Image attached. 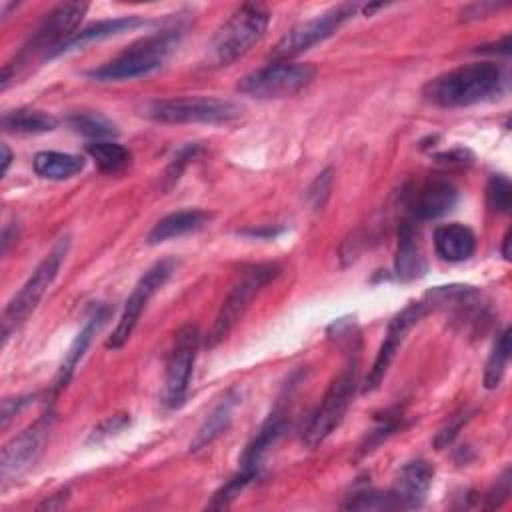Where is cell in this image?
Wrapping results in <instances>:
<instances>
[{"label":"cell","mask_w":512,"mask_h":512,"mask_svg":"<svg viewBox=\"0 0 512 512\" xmlns=\"http://www.w3.org/2000/svg\"><path fill=\"white\" fill-rule=\"evenodd\" d=\"M358 8H360L358 2H344L330 8L324 14H318L316 18L296 24L278 40V44L272 50V56L276 58V62H288V58H294L306 52L314 44L332 36L350 16L356 14Z\"/></svg>","instance_id":"cell-9"},{"label":"cell","mask_w":512,"mask_h":512,"mask_svg":"<svg viewBox=\"0 0 512 512\" xmlns=\"http://www.w3.org/2000/svg\"><path fill=\"white\" fill-rule=\"evenodd\" d=\"M200 148L196 146V144H192V146H186L184 150H180V154L174 158V162L170 164V168H168V172H166V178L170 180V182H174V180H178V176H180V172L184 170V166L188 164V160H192L194 156H196V152H198Z\"/></svg>","instance_id":"cell-35"},{"label":"cell","mask_w":512,"mask_h":512,"mask_svg":"<svg viewBox=\"0 0 512 512\" xmlns=\"http://www.w3.org/2000/svg\"><path fill=\"white\" fill-rule=\"evenodd\" d=\"M144 20L140 16H120V18H112V20H100V22H94L82 30H78L68 42H64L50 58L54 56H60V54H66V52H72V50H78L90 42H98V40H104V38H110V36H116V34H122V32H128V30H134L138 26H142Z\"/></svg>","instance_id":"cell-22"},{"label":"cell","mask_w":512,"mask_h":512,"mask_svg":"<svg viewBox=\"0 0 512 512\" xmlns=\"http://www.w3.org/2000/svg\"><path fill=\"white\" fill-rule=\"evenodd\" d=\"M34 172L42 178L48 180H68L76 174H80L86 166V160L78 154H68V152H54V150H44L38 152L32 160Z\"/></svg>","instance_id":"cell-24"},{"label":"cell","mask_w":512,"mask_h":512,"mask_svg":"<svg viewBox=\"0 0 512 512\" xmlns=\"http://www.w3.org/2000/svg\"><path fill=\"white\" fill-rule=\"evenodd\" d=\"M68 124L74 132L94 140V142H100V140H108L112 136L118 134V128L112 120H108L106 116L98 114V112H78V114H72L68 118Z\"/></svg>","instance_id":"cell-27"},{"label":"cell","mask_w":512,"mask_h":512,"mask_svg":"<svg viewBox=\"0 0 512 512\" xmlns=\"http://www.w3.org/2000/svg\"><path fill=\"white\" fill-rule=\"evenodd\" d=\"M178 38H180V30L176 28L150 34L134 42L132 46H128L122 54H118L110 62L90 70L88 76L100 82L134 80V78L146 76L158 70L168 60V56L178 44Z\"/></svg>","instance_id":"cell-2"},{"label":"cell","mask_w":512,"mask_h":512,"mask_svg":"<svg viewBox=\"0 0 512 512\" xmlns=\"http://www.w3.org/2000/svg\"><path fill=\"white\" fill-rule=\"evenodd\" d=\"M68 496H70V490H68V488H66V490H60V492L52 494L46 502H42L38 508H40V510H56V508H62V506L66 504Z\"/></svg>","instance_id":"cell-37"},{"label":"cell","mask_w":512,"mask_h":512,"mask_svg":"<svg viewBox=\"0 0 512 512\" xmlns=\"http://www.w3.org/2000/svg\"><path fill=\"white\" fill-rule=\"evenodd\" d=\"M434 250L446 262H464L476 250V236L464 224H444L434 232Z\"/></svg>","instance_id":"cell-19"},{"label":"cell","mask_w":512,"mask_h":512,"mask_svg":"<svg viewBox=\"0 0 512 512\" xmlns=\"http://www.w3.org/2000/svg\"><path fill=\"white\" fill-rule=\"evenodd\" d=\"M24 404H26V398H8V400H4V404H2V426H4V428L8 426L10 418L16 416V412H18Z\"/></svg>","instance_id":"cell-36"},{"label":"cell","mask_w":512,"mask_h":512,"mask_svg":"<svg viewBox=\"0 0 512 512\" xmlns=\"http://www.w3.org/2000/svg\"><path fill=\"white\" fill-rule=\"evenodd\" d=\"M86 10V2L58 4L46 14L44 22L32 36V50H44V56L50 58L64 42H68L76 34V28L82 22Z\"/></svg>","instance_id":"cell-14"},{"label":"cell","mask_w":512,"mask_h":512,"mask_svg":"<svg viewBox=\"0 0 512 512\" xmlns=\"http://www.w3.org/2000/svg\"><path fill=\"white\" fill-rule=\"evenodd\" d=\"M148 118L164 124H228L240 118L242 110L218 98H202V96H182V98H168L156 100L148 104L146 112Z\"/></svg>","instance_id":"cell-7"},{"label":"cell","mask_w":512,"mask_h":512,"mask_svg":"<svg viewBox=\"0 0 512 512\" xmlns=\"http://www.w3.org/2000/svg\"><path fill=\"white\" fill-rule=\"evenodd\" d=\"M210 218H212L210 212L198 210V208L172 212L154 224V228L148 234V244H160L172 238L186 236L190 232H198L210 222Z\"/></svg>","instance_id":"cell-20"},{"label":"cell","mask_w":512,"mask_h":512,"mask_svg":"<svg viewBox=\"0 0 512 512\" xmlns=\"http://www.w3.org/2000/svg\"><path fill=\"white\" fill-rule=\"evenodd\" d=\"M508 244H510V230L504 234L502 238V256L508 260L510 258V252H508Z\"/></svg>","instance_id":"cell-39"},{"label":"cell","mask_w":512,"mask_h":512,"mask_svg":"<svg viewBox=\"0 0 512 512\" xmlns=\"http://www.w3.org/2000/svg\"><path fill=\"white\" fill-rule=\"evenodd\" d=\"M316 76L312 64L302 62H274L238 82V90L252 98L272 100L288 98L304 90Z\"/></svg>","instance_id":"cell-8"},{"label":"cell","mask_w":512,"mask_h":512,"mask_svg":"<svg viewBox=\"0 0 512 512\" xmlns=\"http://www.w3.org/2000/svg\"><path fill=\"white\" fill-rule=\"evenodd\" d=\"M238 404H240V394L236 390H228L226 396L214 406V410L198 428L194 440L190 442V452H198L210 446L218 436H222L228 430Z\"/></svg>","instance_id":"cell-23"},{"label":"cell","mask_w":512,"mask_h":512,"mask_svg":"<svg viewBox=\"0 0 512 512\" xmlns=\"http://www.w3.org/2000/svg\"><path fill=\"white\" fill-rule=\"evenodd\" d=\"M130 424V418L126 412H120V414H114V416H108L106 420H102L88 436V442H102L110 436H116L118 432H122L126 426Z\"/></svg>","instance_id":"cell-33"},{"label":"cell","mask_w":512,"mask_h":512,"mask_svg":"<svg viewBox=\"0 0 512 512\" xmlns=\"http://www.w3.org/2000/svg\"><path fill=\"white\" fill-rule=\"evenodd\" d=\"M198 344H200V334L196 326L188 324L178 330L166 362L164 402L168 408H180L188 396Z\"/></svg>","instance_id":"cell-11"},{"label":"cell","mask_w":512,"mask_h":512,"mask_svg":"<svg viewBox=\"0 0 512 512\" xmlns=\"http://www.w3.org/2000/svg\"><path fill=\"white\" fill-rule=\"evenodd\" d=\"M486 204L492 212L506 214L512 204V186L510 180L502 174H494L486 186Z\"/></svg>","instance_id":"cell-30"},{"label":"cell","mask_w":512,"mask_h":512,"mask_svg":"<svg viewBox=\"0 0 512 512\" xmlns=\"http://www.w3.org/2000/svg\"><path fill=\"white\" fill-rule=\"evenodd\" d=\"M56 124L58 120L52 114L28 108L14 110L2 116V128L12 134H44L54 130Z\"/></svg>","instance_id":"cell-25"},{"label":"cell","mask_w":512,"mask_h":512,"mask_svg":"<svg viewBox=\"0 0 512 512\" xmlns=\"http://www.w3.org/2000/svg\"><path fill=\"white\" fill-rule=\"evenodd\" d=\"M332 184H334V170L332 168H326L324 172H320L314 178V182L310 184V188L306 192V198H308V202L314 210H320L326 204V200L330 196V190H332Z\"/></svg>","instance_id":"cell-32"},{"label":"cell","mask_w":512,"mask_h":512,"mask_svg":"<svg viewBox=\"0 0 512 512\" xmlns=\"http://www.w3.org/2000/svg\"><path fill=\"white\" fill-rule=\"evenodd\" d=\"M276 274H278L276 264H256L242 272V276L234 282V286L230 288L228 296L224 298L214 318V324L206 336L208 346L220 344L234 330V326L240 322V318L248 310L250 302L270 280L276 278Z\"/></svg>","instance_id":"cell-6"},{"label":"cell","mask_w":512,"mask_h":512,"mask_svg":"<svg viewBox=\"0 0 512 512\" xmlns=\"http://www.w3.org/2000/svg\"><path fill=\"white\" fill-rule=\"evenodd\" d=\"M344 510H400V504L392 490L388 492H358L348 498V502L342 504Z\"/></svg>","instance_id":"cell-29"},{"label":"cell","mask_w":512,"mask_h":512,"mask_svg":"<svg viewBox=\"0 0 512 512\" xmlns=\"http://www.w3.org/2000/svg\"><path fill=\"white\" fill-rule=\"evenodd\" d=\"M108 314H110V310H108L106 306H96V308L92 310V314L86 318L84 326L80 328V332H78L76 338L72 340V344H70V348H68L64 360H62V364H60V368H58V374H56V380H54V390H56V392H60V390L70 382V378H72L76 366H78L80 360L84 358V354H86V350H88L92 338L96 336V332L100 330V326L104 324V320L108 318Z\"/></svg>","instance_id":"cell-17"},{"label":"cell","mask_w":512,"mask_h":512,"mask_svg":"<svg viewBox=\"0 0 512 512\" xmlns=\"http://www.w3.org/2000/svg\"><path fill=\"white\" fill-rule=\"evenodd\" d=\"M256 478V474L252 472H246V470H240L232 480H228L214 496L212 500L206 504V508L210 510H222V508H228L232 504V500Z\"/></svg>","instance_id":"cell-31"},{"label":"cell","mask_w":512,"mask_h":512,"mask_svg":"<svg viewBox=\"0 0 512 512\" xmlns=\"http://www.w3.org/2000/svg\"><path fill=\"white\" fill-rule=\"evenodd\" d=\"M502 86V70L494 62H472L430 80L422 94L442 108H460L494 96Z\"/></svg>","instance_id":"cell-1"},{"label":"cell","mask_w":512,"mask_h":512,"mask_svg":"<svg viewBox=\"0 0 512 512\" xmlns=\"http://www.w3.org/2000/svg\"><path fill=\"white\" fill-rule=\"evenodd\" d=\"M428 310H430V304L426 300L412 302L400 314H396L390 320L386 336H384V340H382V344L378 348L374 364H372V368H370V372L366 376V382L362 386V392H372V390H376L382 384V380H384V376H386V372H388V368H390V364H392L400 344L404 342L406 334L410 332L412 326H416L426 316Z\"/></svg>","instance_id":"cell-13"},{"label":"cell","mask_w":512,"mask_h":512,"mask_svg":"<svg viewBox=\"0 0 512 512\" xmlns=\"http://www.w3.org/2000/svg\"><path fill=\"white\" fill-rule=\"evenodd\" d=\"M52 428V414H44L34 424L24 428L20 434L10 438L2 446L0 454V478L8 482L28 470L44 450Z\"/></svg>","instance_id":"cell-12"},{"label":"cell","mask_w":512,"mask_h":512,"mask_svg":"<svg viewBox=\"0 0 512 512\" xmlns=\"http://www.w3.org/2000/svg\"><path fill=\"white\" fill-rule=\"evenodd\" d=\"M286 428V416L282 410H274L268 420L260 426V430L256 432V436L248 442V446L244 448L242 456H240V470L252 472L258 476V468L260 462L264 458V454L272 448V444L282 436Z\"/></svg>","instance_id":"cell-21"},{"label":"cell","mask_w":512,"mask_h":512,"mask_svg":"<svg viewBox=\"0 0 512 512\" xmlns=\"http://www.w3.org/2000/svg\"><path fill=\"white\" fill-rule=\"evenodd\" d=\"M508 360H510V330H502L498 334V338L494 340V346H492V352L486 360V368H484V386L488 390H494L502 378H504V372H506V366H508Z\"/></svg>","instance_id":"cell-28"},{"label":"cell","mask_w":512,"mask_h":512,"mask_svg":"<svg viewBox=\"0 0 512 512\" xmlns=\"http://www.w3.org/2000/svg\"><path fill=\"white\" fill-rule=\"evenodd\" d=\"M70 246V238H62L46 256L44 260L34 268L30 278L22 284V288L10 298L2 312V340L8 338V334L20 326L38 306L54 278L58 276V270L66 258Z\"/></svg>","instance_id":"cell-5"},{"label":"cell","mask_w":512,"mask_h":512,"mask_svg":"<svg viewBox=\"0 0 512 512\" xmlns=\"http://www.w3.org/2000/svg\"><path fill=\"white\" fill-rule=\"evenodd\" d=\"M358 360H350L342 372L330 382L326 394L322 396L318 408L314 410V414L310 416L302 440L306 442V446L316 448L318 444H322L344 420V414L348 410V406L352 404L356 386H358Z\"/></svg>","instance_id":"cell-4"},{"label":"cell","mask_w":512,"mask_h":512,"mask_svg":"<svg viewBox=\"0 0 512 512\" xmlns=\"http://www.w3.org/2000/svg\"><path fill=\"white\" fill-rule=\"evenodd\" d=\"M2 154H4V158H2V174H6L8 166L12 162V152H10V148L6 144H2Z\"/></svg>","instance_id":"cell-38"},{"label":"cell","mask_w":512,"mask_h":512,"mask_svg":"<svg viewBox=\"0 0 512 512\" xmlns=\"http://www.w3.org/2000/svg\"><path fill=\"white\" fill-rule=\"evenodd\" d=\"M270 12L262 4L238 6L216 30L208 44V58L214 66H228L244 56L266 32Z\"/></svg>","instance_id":"cell-3"},{"label":"cell","mask_w":512,"mask_h":512,"mask_svg":"<svg viewBox=\"0 0 512 512\" xmlns=\"http://www.w3.org/2000/svg\"><path fill=\"white\" fill-rule=\"evenodd\" d=\"M394 270H396L398 280H402V282L416 280V278L424 276V272H426V260L422 256L418 232H416L412 220H406L400 226Z\"/></svg>","instance_id":"cell-18"},{"label":"cell","mask_w":512,"mask_h":512,"mask_svg":"<svg viewBox=\"0 0 512 512\" xmlns=\"http://www.w3.org/2000/svg\"><path fill=\"white\" fill-rule=\"evenodd\" d=\"M434 468L430 462L416 458L406 462L396 474V482L392 486V494L396 496L400 510L418 508L424 502L428 488L432 486Z\"/></svg>","instance_id":"cell-15"},{"label":"cell","mask_w":512,"mask_h":512,"mask_svg":"<svg viewBox=\"0 0 512 512\" xmlns=\"http://www.w3.org/2000/svg\"><path fill=\"white\" fill-rule=\"evenodd\" d=\"M86 152L92 156V160L98 164V168L106 174H118V172L126 170L132 160L130 150L112 140L90 142L86 146Z\"/></svg>","instance_id":"cell-26"},{"label":"cell","mask_w":512,"mask_h":512,"mask_svg":"<svg viewBox=\"0 0 512 512\" xmlns=\"http://www.w3.org/2000/svg\"><path fill=\"white\" fill-rule=\"evenodd\" d=\"M458 202V190L446 180H430L422 184L410 202V210L418 220H434L448 214Z\"/></svg>","instance_id":"cell-16"},{"label":"cell","mask_w":512,"mask_h":512,"mask_svg":"<svg viewBox=\"0 0 512 512\" xmlns=\"http://www.w3.org/2000/svg\"><path fill=\"white\" fill-rule=\"evenodd\" d=\"M510 496V470L502 474V478L496 480L494 488L486 494V508H498L506 498Z\"/></svg>","instance_id":"cell-34"},{"label":"cell","mask_w":512,"mask_h":512,"mask_svg":"<svg viewBox=\"0 0 512 512\" xmlns=\"http://www.w3.org/2000/svg\"><path fill=\"white\" fill-rule=\"evenodd\" d=\"M174 270H176V260L164 258V260H158L154 266H150L142 274V278L136 282L132 294L128 296V300L124 304V310L120 314V320H118L112 336L106 340V348L116 350L128 342V338L132 336L150 298L166 284V280L172 276Z\"/></svg>","instance_id":"cell-10"}]
</instances>
